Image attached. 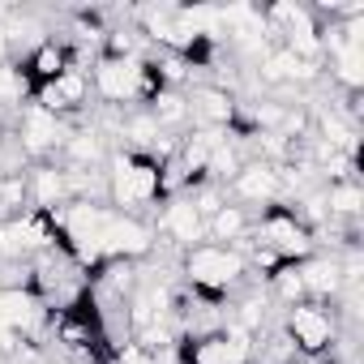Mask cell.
Here are the masks:
<instances>
[{"label": "cell", "mask_w": 364, "mask_h": 364, "mask_svg": "<svg viewBox=\"0 0 364 364\" xmlns=\"http://www.w3.org/2000/svg\"><path fill=\"white\" fill-rule=\"evenodd\" d=\"M65 69H69V43H60V39H43V43L31 48V56L22 60V73L31 77L35 90L48 86V82H56Z\"/></svg>", "instance_id": "cell-14"}, {"label": "cell", "mask_w": 364, "mask_h": 364, "mask_svg": "<svg viewBox=\"0 0 364 364\" xmlns=\"http://www.w3.org/2000/svg\"><path fill=\"white\" fill-rule=\"evenodd\" d=\"M249 232H253V210H245L236 202H228L223 210H215L206 219V240L210 245H240Z\"/></svg>", "instance_id": "cell-15"}, {"label": "cell", "mask_w": 364, "mask_h": 364, "mask_svg": "<svg viewBox=\"0 0 364 364\" xmlns=\"http://www.w3.org/2000/svg\"><path fill=\"white\" fill-rule=\"evenodd\" d=\"M266 283H270V300H279L283 309H291V304L309 300V291H304V279H300V266H296V262H283Z\"/></svg>", "instance_id": "cell-16"}, {"label": "cell", "mask_w": 364, "mask_h": 364, "mask_svg": "<svg viewBox=\"0 0 364 364\" xmlns=\"http://www.w3.org/2000/svg\"><path fill=\"white\" fill-rule=\"evenodd\" d=\"M65 133H69V124H65L60 116H52V112H43V107L26 103V107H22V116H18V137H14V141H18V150H22L26 159L48 163V159L60 150Z\"/></svg>", "instance_id": "cell-7"}, {"label": "cell", "mask_w": 364, "mask_h": 364, "mask_svg": "<svg viewBox=\"0 0 364 364\" xmlns=\"http://www.w3.org/2000/svg\"><path fill=\"white\" fill-rule=\"evenodd\" d=\"M26 198H31V210H43V215L69 206V202H73L69 171H65L60 163H52V159H48V163H35V167L26 171Z\"/></svg>", "instance_id": "cell-10"}, {"label": "cell", "mask_w": 364, "mask_h": 364, "mask_svg": "<svg viewBox=\"0 0 364 364\" xmlns=\"http://www.w3.org/2000/svg\"><path fill=\"white\" fill-rule=\"evenodd\" d=\"M228 198L236 202V206H245V210H266V206H274V202H287L283 198V180H279V167H270V163H257V159H249L232 180H228Z\"/></svg>", "instance_id": "cell-6"}, {"label": "cell", "mask_w": 364, "mask_h": 364, "mask_svg": "<svg viewBox=\"0 0 364 364\" xmlns=\"http://www.w3.org/2000/svg\"><path fill=\"white\" fill-rule=\"evenodd\" d=\"M253 240L279 253L283 262H304L309 253H317V236L300 223V215L287 202H274L253 215Z\"/></svg>", "instance_id": "cell-3"}, {"label": "cell", "mask_w": 364, "mask_h": 364, "mask_svg": "<svg viewBox=\"0 0 364 364\" xmlns=\"http://www.w3.org/2000/svg\"><path fill=\"white\" fill-rule=\"evenodd\" d=\"M326 193V215L334 223H347L355 228L360 215H364V189H360V176H347V180H330V185H321Z\"/></svg>", "instance_id": "cell-13"}, {"label": "cell", "mask_w": 364, "mask_h": 364, "mask_svg": "<svg viewBox=\"0 0 364 364\" xmlns=\"http://www.w3.org/2000/svg\"><path fill=\"white\" fill-rule=\"evenodd\" d=\"M185 99H189V120H193V129H228L232 116H236V95H232L228 86H219V82H202V86H193Z\"/></svg>", "instance_id": "cell-11"}, {"label": "cell", "mask_w": 364, "mask_h": 364, "mask_svg": "<svg viewBox=\"0 0 364 364\" xmlns=\"http://www.w3.org/2000/svg\"><path fill=\"white\" fill-rule=\"evenodd\" d=\"M283 334L300 355H330L334 338H338V321H334V313H326V304L300 300L283 313Z\"/></svg>", "instance_id": "cell-4"}, {"label": "cell", "mask_w": 364, "mask_h": 364, "mask_svg": "<svg viewBox=\"0 0 364 364\" xmlns=\"http://www.w3.org/2000/svg\"><path fill=\"white\" fill-rule=\"evenodd\" d=\"M180 274H185L189 291L206 296V300H223L249 279V266H245V253L232 249V245H198L189 253H180Z\"/></svg>", "instance_id": "cell-1"}, {"label": "cell", "mask_w": 364, "mask_h": 364, "mask_svg": "<svg viewBox=\"0 0 364 364\" xmlns=\"http://www.w3.org/2000/svg\"><path fill=\"white\" fill-rule=\"evenodd\" d=\"M154 228L141 215H120L112 210L107 236H103V262H146L154 253Z\"/></svg>", "instance_id": "cell-8"}, {"label": "cell", "mask_w": 364, "mask_h": 364, "mask_svg": "<svg viewBox=\"0 0 364 364\" xmlns=\"http://www.w3.org/2000/svg\"><path fill=\"white\" fill-rule=\"evenodd\" d=\"M159 206H163V210H159V219H154L150 228H154V236H163L167 249L189 253V249L206 245V219H202V210L193 206L189 193H185V198H171V202H159Z\"/></svg>", "instance_id": "cell-5"}, {"label": "cell", "mask_w": 364, "mask_h": 364, "mask_svg": "<svg viewBox=\"0 0 364 364\" xmlns=\"http://www.w3.org/2000/svg\"><path fill=\"white\" fill-rule=\"evenodd\" d=\"M107 206L120 210V215H137L141 206H154L159 202V163L150 154H137V150H112L107 163Z\"/></svg>", "instance_id": "cell-2"}, {"label": "cell", "mask_w": 364, "mask_h": 364, "mask_svg": "<svg viewBox=\"0 0 364 364\" xmlns=\"http://www.w3.org/2000/svg\"><path fill=\"white\" fill-rule=\"evenodd\" d=\"M14 48H9V35H5V22H0V65H5V56H9Z\"/></svg>", "instance_id": "cell-18"}, {"label": "cell", "mask_w": 364, "mask_h": 364, "mask_svg": "<svg viewBox=\"0 0 364 364\" xmlns=\"http://www.w3.org/2000/svg\"><path fill=\"white\" fill-rule=\"evenodd\" d=\"M31 103L43 107V112H52V116H60V120H65V116H82V112L90 107V73L69 65L56 82L39 86Z\"/></svg>", "instance_id": "cell-9"}, {"label": "cell", "mask_w": 364, "mask_h": 364, "mask_svg": "<svg viewBox=\"0 0 364 364\" xmlns=\"http://www.w3.org/2000/svg\"><path fill=\"white\" fill-rule=\"evenodd\" d=\"M300 266V279H304V291H309V300H334V296H343V274H338V262L330 257V253H309L304 262H296Z\"/></svg>", "instance_id": "cell-12"}, {"label": "cell", "mask_w": 364, "mask_h": 364, "mask_svg": "<svg viewBox=\"0 0 364 364\" xmlns=\"http://www.w3.org/2000/svg\"><path fill=\"white\" fill-rule=\"evenodd\" d=\"M112 364H176V351H150L137 338H129L112 351Z\"/></svg>", "instance_id": "cell-17"}]
</instances>
